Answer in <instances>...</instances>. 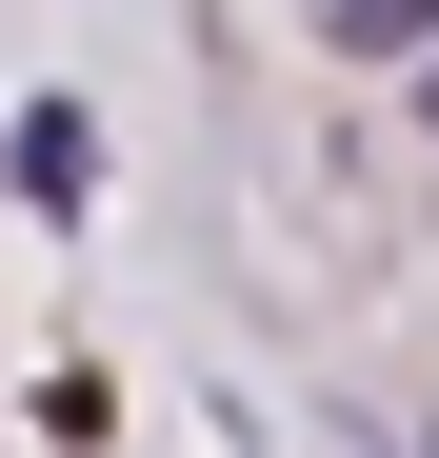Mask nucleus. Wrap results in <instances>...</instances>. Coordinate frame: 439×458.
Listing matches in <instances>:
<instances>
[{"label":"nucleus","mask_w":439,"mask_h":458,"mask_svg":"<svg viewBox=\"0 0 439 458\" xmlns=\"http://www.w3.org/2000/svg\"><path fill=\"white\" fill-rule=\"evenodd\" d=\"M419 21H439V0H340V60H400Z\"/></svg>","instance_id":"f03ea898"},{"label":"nucleus","mask_w":439,"mask_h":458,"mask_svg":"<svg viewBox=\"0 0 439 458\" xmlns=\"http://www.w3.org/2000/svg\"><path fill=\"white\" fill-rule=\"evenodd\" d=\"M0 180H21L40 219H81V199H100V120H81V100H21V140H0Z\"/></svg>","instance_id":"f257e3e1"}]
</instances>
